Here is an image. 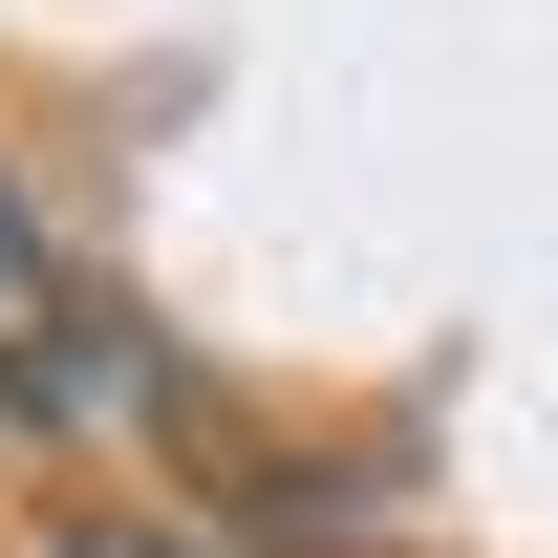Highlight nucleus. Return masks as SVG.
Here are the masks:
<instances>
[{
  "mask_svg": "<svg viewBox=\"0 0 558 558\" xmlns=\"http://www.w3.org/2000/svg\"><path fill=\"white\" fill-rule=\"evenodd\" d=\"M65 558H172V537H65Z\"/></svg>",
  "mask_w": 558,
  "mask_h": 558,
  "instance_id": "obj_2",
  "label": "nucleus"
},
{
  "mask_svg": "<svg viewBox=\"0 0 558 558\" xmlns=\"http://www.w3.org/2000/svg\"><path fill=\"white\" fill-rule=\"evenodd\" d=\"M65 365H86V279L44 258V215L0 194V409H65Z\"/></svg>",
  "mask_w": 558,
  "mask_h": 558,
  "instance_id": "obj_1",
  "label": "nucleus"
}]
</instances>
